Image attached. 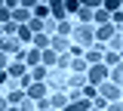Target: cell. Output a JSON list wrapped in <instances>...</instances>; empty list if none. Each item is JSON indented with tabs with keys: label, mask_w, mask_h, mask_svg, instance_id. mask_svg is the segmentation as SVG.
<instances>
[{
	"label": "cell",
	"mask_w": 123,
	"mask_h": 111,
	"mask_svg": "<svg viewBox=\"0 0 123 111\" xmlns=\"http://www.w3.org/2000/svg\"><path fill=\"white\" fill-rule=\"evenodd\" d=\"M71 68H74V74L86 71V59H74V62H71Z\"/></svg>",
	"instance_id": "cell-27"
},
{
	"label": "cell",
	"mask_w": 123,
	"mask_h": 111,
	"mask_svg": "<svg viewBox=\"0 0 123 111\" xmlns=\"http://www.w3.org/2000/svg\"><path fill=\"white\" fill-rule=\"evenodd\" d=\"M6 71H9V77H25V74H28V71H25V65H22V62H12L9 68H6Z\"/></svg>",
	"instance_id": "cell-16"
},
{
	"label": "cell",
	"mask_w": 123,
	"mask_h": 111,
	"mask_svg": "<svg viewBox=\"0 0 123 111\" xmlns=\"http://www.w3.org/2000/svg\"><path fill=\"white\" fill-rule=\"evenodd\" d=\"M108 111H123V105H120V102H114V105H108Z\"/></svg>",
	"instance_id": "cell-34"
},
{
	"label": "cell",
	"mask_w": 123,
	"mask_h": 111,
	"mask_svg": "<svg viewBox=\"0 0 123 111\" xmlns=\"http://www.w3.org/2000/svg\"><path fill=\"white\" fill-rule=\"evenodd\" d=\"M0 34H3V25H0Z\"/></svg>",
	"instance_id": "cell-37"
},
{
	"label": "cell",
	"mask_w": 123,
	"mask_h": 111,
	"mask_svg": "<svg viewBox=\"0 0 123 111\" xmlns=\"http://www.w3.org/2000/svg\"><path fill=\"white\" fill-rule=\"evenodd\" d=\"M6 22H12V9L3 3V6H0V25H6Z\"/></svg>",
	"instance_id": "cell-23"
},
{
	"label": "cell",
	"mask_w": 123,
	"mask_h": 111,
	"mask_svg": "<svg viewBox=\"0 0 123 111\" xmlns=\"http://www.w3.org/2000/svg\"><path fill=\"white\" fill-rule=\"evenodd\" d=\"M105 62L117 68V65H120V52H108V56H105Z\"/></svg>",
	"instance_id": "cell-29"
},
{
	"label": "cell",
	"mask_w": 123,
	"mask_h": 111,
	"mask_svg": "<svg viewBox=\"0 0 123 111\" xmlns=\"http://www.w3.org/2000/svg\"><path fill=\"white\" fill-rule=\"evenodd\" d=\"M15 37H18V40H22L25 46H28V43H34V34H31V28H28V25H22V28H18V34H15Z\"/></svg>",
	"instance_id": "cell-13"
},
{
	"label": "cell",
	"mask_w": 123,
	"mask_h": 111,
	"mask_svg": "<svg viewBox=\"0 0 123 111\" xmlns=\"http://www.w3.org/2000/svg\"><path fill=\"white\" fill-rule=\"evenodd\" d=\"M77 16L83 19V25H89V22H95V9H92V6H80Z\"/></svg>",
	"instance_id": "cell-11"
},
{
	"label": "cell",
	"mask_w": 123,
	"mask_h": 111,
	"mask_svg": "<svg viewBox=\"0 0 123 111\" xmlns=\"http://www.w3.org/2000/svg\"><path fill=\"white\" fill-rule=\"evenodd\" d=\"M49 49H52V52H62V56H68V52H71V40L55 34V37H49Z\"/></svg>",
	"instance_id": "cell-5"
},
{
	"label": "cell",
	"mask_w": 123,
	"mask_h": 111,
	"mask_svg": "<svg viewBox=\"0 0 123 111\" xmlns=\"http://www.w3.org/2000/svg\"><path fill=\"white\" fill-rule=\"evenodd\" d=\"M46 16H49V6L37 3V6H34V19H43V22H46Z\"/></svg>",
	"instance_id": "cell-24"
},
{
	"label": "cell",
	"mask_w": 123,
	"mask_h": 111,
	"mask_svg": "<svg viewBox=\"0 0 123 111\" xmlns=\"http://www.w3.org/2000/svg\"><path fill=\"white\" fill-rule=\"evenodd\" d=\"M105 77H108V68H105V65H92V68H89V74H86L89 86H95V90L105 83Z\"/></svg>",
	"instance_id": "cell-2"
},
{
	"label": "cell",
	"mask_w": 123,
	"mask_h": 111,
	"mask_svg": "<svg viewBox=\"0 0 123 111\" xmlns=\"http://www.w3.org/2000/svg\"><path fill=\"white\" fill-rule=\"evenodd\" d=\"M95 22H98V28L108 25V22H111V13H108V9H95Z\"/></svg>",
	"instance_id": "cell-21"
},
{
	"label": "cell",
	"mask_w": 123,
	"mask_h": 111,
	"mask_svg": "<svg viewBox=\"0 0 123 111\" xmlns=\"http://www.w3.org/2000/svg\"><path fill=\"white\" fill-rule=\"evenodd\" d=\"M49 16L59 19V22H65V16H68V6H65V3H49Z\"/></svg>",
	"instance_id": "cell-10"
},
{
	"label": "cell",
	"mask_w": 123,
	"mask_h": 111,
	"mask_svg": "<svg viewBox=\"0 0 123 111\" xmlns=\"http://www.w3.org/2000/svg\"><path fill=\"white\" fill-rule=\"evenodd\" d=\"M83 96H86V99H95L98 93H95V86H89V83H86V86H83Z\"/></svg>",
	"instance_id": "cell-30"
},
{
	"label": "cell",
	"mask_w": 123,
	"mask_h": 111,
	"mask_svg": "<svg viewBox=\"0 0 123 111\" xmlns=\"http://www.w3.org/2000/svg\"><path fill=\"white\" fill-rule=\"evenodd\" d=\"M9 111H18V108H15V105H12V108H9Z\"/></svg>",
	"instance_id": "cell-36"
},
{
	"label": "cell",
	"mask_w": 123,
	"mask_h": 111,
	"mask_svg": "<svg viewBox=\"0 0 123 111\" xmlns=\"http://www.w3.org/2000/svg\"><path fill=\"white\" fill-rule=\"evenodd\" d=\"M120 62H123V49H120Z\"/></svg>",
	"instance_id": "cell-35"
},
{
	"label": "cell",
	"mask_w": 123,
	"mask_h": 111,
	"mask_svg": "<svg viewBox=\"0 0 123 111\" xmlns=\"http://www.w3.org/2000/svg\"><path fill=\"white\" fill-rule=\"evenodd\" d=\"M31 19H34V16H31V13L25 9V6H22V3H18V6L12 9V22H15V25H28Z\"/></svg>",
	"instance_id": "cell-8"
},
{
	"label": "cell",
	"mask_w": 123,
	"mask_h": 111,
	"mask_svg": "<svg viewBox=\"0 0 123 111\" xmlns=\"http://www.w3.org/2000/svg\"><path fill=\"white\" fill-rule=\"evenodd\" d=\"M25 93H28V99H31V102H40V99L46 96V83H31Z\"/></svg>",
	"instance_id": "cell-9"
},
{
	"label": "cell",
	"mask_w": 123,
	"mask_h": 111,
	"mask_svg": "<svg viewBox=\"0 0 123 111\" xmlns=\"http://www.w3.org/2000/svg\"><path fill=\"white\" fill-rule=\"evenodd\" d=\"M22 40H18V37H0V52H6V56H9V52H15V56H18V52H22Z\"/></svg>",
	"instance_id": "cell-3"
},
{
	"label": "cell",
	"mask_w": 123,
	"mask_h": 111,
	"mask_svg": "<svg viewBox=\"0 0 123 111\" xmlns=\"http://www.w3.org/2000/svg\"><path fill=\"white\" fill-rule=\"evenodd\" d=\"M92 111H108V99L105 96H95V108Z\"/></svg>",
	"instance_id": "cell-26"
},
{
	"label": "cell",
	"mask_w": 123,
	"mask_h": 111,
	"mask_svg": "<svg viewBox=\"0 0 123 111\" xmlns=\"http://www.w3.org/2000/svg\"><path fill=\"white\" fill-rule=\"evenodd\" d=\"M111 22H114V25H117V28L123 31V9H117V13H111Z\"/></svg>",
	"instance_id": "cell-28"
},
{
	"label": "cell",
	"mask_w": 123,
	"mask_h": 111,
	"mask_svg": "<svg viewBox=\"0 0 123 111\" xmlns=\"http://www.w3.org/2000/svg\"><path fill=\"white\" fill-rule=\"evenodd\" d=\"M25 65H31V68H37V65H43V52L40 49H25Z\"/></svg>",
	"instance_id": "cell-7"
},
{
	"label": "cell",
	"mask_w": 123,
	"mask_h": 111,
	"mask_svg": "<svg viewBox=\"0 0 123 111\" xmlns=\"http://www.w3.org/2000/svg\"><path fill=\"white\" fill-rule=\"evenodd\" d=\"M74 40L77 46H95V31H92V25H77L74 28Z\"/></svg>",
	"instance_id": "cell-1"
},
{
	"label": "cell",
	"mask_w": 123,
	"mask_h": 111,
	"mask_svg": "<svg viewBox=\"0 0 123 111\" xmlns=\"http://www.w3.org/2000/svg\"><path fill=\"white\" fill-rule=\"evenodd\" d=\"M31 80H34V83H46V65H37V68L31 71Z\"/></svg>",
	"instance_id": "cell-14"
},
{
	"label": "cell",
	"mask_w": 123,
	"mask_h": 111,
	"mask_svg": "<svg viewBox=\"0 0 123 111\" xmlns=\"http://www.w3.org/2000/svg\"><path fill=\"white\" fill-rule=\"evenodd\" d=\"M55 62H59V56H55L52 49H43V65L46 68H55Z\"/></svg>",
	"instance_id": "cell-19"
},
{
	"label": "cell",
	"mask_w": 123,
	"mask_h": 111,
	"mask_svg": "<svg viewBox=\"0 0 123 111\" xmlns=\"http://www.w3.org/2000/svg\"><path fill=\"white\" fill-rule=\"evenodd\" d=\"M31 46L40 49V52H43V49H49V34H34V43H31Z\"/></svg>",
	"instance_id": "cell-12"
},
{
	"label": "cell",
	"mask_w": 123,
	"mask_h": 111,
	"mask_svg": "<svg viewBox=\"0 0 123 111\" xmlns=\"http://www.w3.org/2000/svg\"><path fill=\"white\" fill-rule=\"evenodd\" d=\"M120 37H123V31H120Z\"/></svg>",
	"instance_id": "cell-38"
},
{
	"label": "cell",
	"mask_w": 123,
	"mask_h": 111,
	"mask_svg": "<svg viewBox=\"0 0 123 111\" xmlns=\"http://www.w3.org/2000/svg\"><path fill=\"white\" fill-rule=\"evenodd\" d=\"M37 108H40V111H49L52 105H49V99H40V102H37Z\"/></svg>",
	"instance_id": "cell-32"
},
{
	"label": "cell",
	"mask_w": 123,
	"mask_h": 111,
	"mask_svg": "<svg viewBox=\"0 0 123 111\" xmlns=\"http://www.w3.org/2000/svg\"><path fill=\"white\" fill-rule=\"evenodd\" d=\"M86 65H102V49L92 46L89 52H86Z\"/></svg>",
	"instance_id": "cell-17"
},
{
	"label": "cell",
	"mask_w": 123,
	"mask_h": 111,
	"mask_svg": "<svg viewBox=\"0 0 123 111\" xmlns=\"http://www.w3.org/2000/svg\"><path fill=\"white\" fill-rule=\"evenodd\" d=\"M9 68V62H6V52H0V71H6Z\"/></svg>",
	"instance_id": "cell-33"
},
{
	"label": "cell",
	"mask_w": 123,
	"mask_h": 111,
	"mask_svg": "<svg viewBox=\"0 0 123 111\" xmlns=\"http://www.w3.org/2000/svg\"><path fill=\"white\" fill-rule=\"evenodd\" d=\"M71 62H74V59H71V52H68V56H59L55 68H71Z\"/></svg>",
	"instance_id": "cell-25"
},
{
	"label": "cell",
	"mask_w": 123,
	"mask_h": 111,
	"mask_svg": "<svg viewBox=\"0 0 123 111\" xmlns=\"http://www.w3.org/2000/svg\"><path fill=\"white\" fill-rule=\"evenodd\" d=\"M68 83H71V90H80V93H83V86H86V77H83V74H71V80H68Z\"/></svg>",
	"instance_id": "cell-15"
},
{
	"label": "cell",
	"mask_w": 123,
	"mask_h": 111,
	"mask_svg": "<svg viewBox=\"0 0 123 111\" xmlns=\"http://www.w3.org/2000/svg\"><path fill=\"white\" fill-rule=\"evenodd\" d=\"M98 93H102V96H105V99H108V102H117V99H120V86H117V83H108V80H105V83H102V86H98Z\"/></svg>",
	"instance_id": "cell-6"
},
{
	"label": "cell",
	"mask_w": 123,
	"mask_h": 111,
	"mask_svg": "<svg viewBox=\"0 0 123 111\" xmlns=\"http://www.w3.org/2000/svg\"><path fill=\"white\" fill-rule=\"evenodd\" d=\"M55 34H59V37H68V34H74L71 22H59V25H55Z\"/></svg>",
	"instance_id": "cell-20"
},
{
	"label": "cell",
	"mask_w": 123,
	"mask_h": 111,
	"mask_svg": "<svg viewBox=\"0 0 123 111\" xmlns=\"http://www.w3.org/2000/svg\"><path fill=\"white\" fill-rule=\"evenodd\" d=\"M6 83H12V77H9V71H0V86H6Z\"/></svg>",
	"instance_id": "cell-31"
},
{
	"label": "cell",
	"mask_w": 123,
	"mask_h": 111,
	"mask_svg": "<svg viewBox=\"0 0 123 111\" xmlns=\"http://www.w3.org/2000/svg\"><path fill=\"white\" fill-rule=\"evenodd\" d=\"M65 111H89V102H86V99H80V102H71Z\"/></svg>",
	"instance_id": "cell-22"
},
{
	"label": "cell",
	"mask_w": 123,
	"mask_h": 111,
	"mask_svg": "<svg viewBox=\"0 0 123 111\" xmlns=\"http://www.w3.org/2000/svg\"><path fill=\"white\" fill-rule=\"evenodd\" d=\"M117 34H120V28H117V25H114V22H108V25H102V28H98V31H95V37H98V40H102V43H111V40H114V37H117Z\"/></svg>",
	"instance_id": "cell-4"
},
{
	"label": "cell",
	"mask_w": 123,
	"mask_h": 111,
	"mask_svg": "<svg viewBox=\"0 0 123 111\" xmlns=\"http://www.w3.org/2000/svg\"><path fill=\"white\" fill-rule=\"evenodd\" d=\"M111 83H117V86H123V62L117 65V68H111Z\"/></svg>",
	"instance_id": "cell-18"
}]
</instances>
